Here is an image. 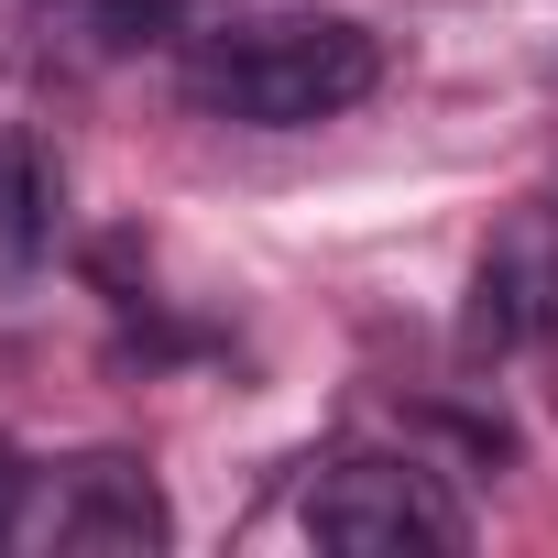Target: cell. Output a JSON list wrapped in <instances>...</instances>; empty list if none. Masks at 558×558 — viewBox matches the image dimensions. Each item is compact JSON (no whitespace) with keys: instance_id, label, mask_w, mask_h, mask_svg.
<instances>
[{"instance_id":"1","label":"cell","mask_w":558,"mask_h":558,"mask_svg":"<svg viewBox=\"0 0 558 558\" xmlns=\"http://www.w3.org/2000/svg\"><path fill=\"white\" fill-rule=\"evenodd\" d=\"M384 77V45L351 23V12H263V23H219L186 66L197 110L219 121H252V132H307V121H340L362 110Z\"/></svg>"},{"instance_id":"2","label":"cell","mask_w":558,"mask_h":558,"mask_svg":"<svg viewBox=\"0 0 558 558\" xmlns=\"http://www.w3.org/2000/svg\"><path fill=\"white\" fill-rule=\"evenodd\" d=\"M165 536H175V514H165L154 471L121 449L23 471L12 514H0V547H23V558H154Z\"/></svg>"},{"instance_id":"3","label":"cell","mask_w":558,"mask_h":558,"mask_svg":"<svg viewBox=\"0 0 558 558\" xmlns=\"http://www.w3.org/2000/svg\"><path fill=\"white\" fill-rule=\"evenodd\" d=\"M307 536L340 558H449V547H471V514L449 504L438 471H416L395 449H340L307 482Z\"/></svg>"},{"instance_id":"4","label":"cell","mask_w":558,"mask_h":558,"mask_svg":"<svg viewBox=\"0 0 558 558\" xmlns=\"http://www.w3.org/2000/svg\"><path fill=\"white\" fill-rule=\"evenodd\" d=\"M471 340H482V351L558 340V219H547V208H525V219L482 252V307H471Z\"/></svg>"},{"instance_id":"5","label":"cell","mask_w":558,"mask_h":558,"mask_svg":"<svg viewBox=\"0 0 558 558\" xmlns=\"http://www.w3.org/2000/svg\"><path fill=\"white\" fill-rule=\"evenodd\" d=\"M45 208H56L45 197V154L12 143V154H0V252H34L45 241Z\"/></svg>"},{"instance_id":"6","label":"cell","mask_w":558,"mask_h":558,"mask_svg":"<svg viewBox=\"0 0 558 558\" xmlns=\"http://www.w3.org/2000/svg\"><path fill=\"white\" fill-rule=\"evenodd\" d=\"M12 482H23V460H12V449H0V514H12Z\"/></svg>"}]
</instances>
